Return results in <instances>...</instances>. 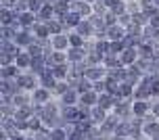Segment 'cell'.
Masks as SVG:
<instances>
[{"label":"cell","mask_w":159,"mask_h":140,"mask_svg":"<svg viewBox=\"0 0 159 140\" xmlns=\"http://www.w3.org/2000/svg\"><path fill=\"white\" fill-rule=\"evenodd\" d=\"M101 105H103V107H109V105H111V98H109V96H103V98H101Z\"/></svg>","instance_id":"cell-7"},{"label":"cell","mask_w":159,"mask_h":140,"mask_svg":"<svg viewBox=\"0 0 159 140\" xmlns=\"http://www.w3.org/2000/svg\"><path fill=\"white\" fill-rule=\"evenodd\" d=\"M36 98H38V101H46V92H44V90L38 92V94H36Z\"/></svg>","instance_id":"cell-9"},{"label":"cell","mask_w":159,"mask_h":140,"mask_svg":"<svg viewBox=\"0 0 159 140\" xmlns=\"http://www.w3.org/2000/svg\"><path fill=\"white\" fill-rule=\"evenodd\" d=\"M132 59H134V52H132V50H126V52H124V61L132 63Z\"/></svg>","instance_id":"cell-2"},{"label":"cell","mask_w":159,"mask_h":140,"mask_svg":"<svg viewBox=\"0 0 159 140\" xmlns=\"http://www.w3.org/2000/svg\"><path fill=\"white\" fill-rule=\"evenodd\" d=\"M157 140H159V136H157Z\"/></svg>","instance_id":"cell-22"},{"label":"cell","mask_w":159,"mask_h":140,"mask_svg":"<svg viewBox=\"0 0 159 140\" xmlns=\"http://www.w3.org/2000/svg\"><path fill=\"white\" fill-rule=\"evenodd\" d=\"M65 115L69 117V119H78V117H80V115H84V113H78L75 109H67V113H65Z\"/></svg>","instance_id":"cell-1"},{"label":"cell","mask_w":159,"mask_h":140,"mask_svg":"<svg viewBox=\"0 0 159 140\" xmlns=\"http://www.w3.org/2000/svg\"><path fill=\"white\" fill-rule=\"evenodd\" d=\"M92 101H94V94H86V96H84V102H86V105L92 102Z\"/></svg>","instance_id":"cell-10"},{"label":"cell","mask_w":159,"mask_h":140,"mask_svg":"<svg viewBox=\"0 0 159 140\" xmlns=\"http://www.w3.org/2000/svg\"><path fill=\"white\" fill-rule=\"evenodd\" d=\"M52 140H63V134H61V132H55V134H52Z\"/></svg>","instance_id":"cell-16"},{"label":"cell","mask_w":159,"mask_h":140,"mask_svg":"<svg viewBox=\"0 0 159 140\" xmlns=\"http://www.w3.org/2000/svg\"><path fill=\"white\" fill-rule=\"evenodd\" d=\"M134 111H136V113H138V115H143L144 111H147V107H144L143 102H138V105H136V107H134Z\"/></svg>","instance_id":"cell-3"},{"label":"cell","mask_w":159,"mask_h":140,"mask_svg":"<svg viewBox=\"0 0 159 140\" xmlns=\"http://www.w3.org/2000/svg\"><path fill=\"white\" fill-rule=\"evenodd\" d=\"M67 21H69V23H78V15H69V17H67Z\"/></svg>","instance_id":"cell-13"},{"label":"cell","mask_w":159,"mask_h":140,"mask_svg":"<svg viewBox=\"0 0 159 140\" xmlns=\"http://www.w3.org/2000/svg\"><path fill=\"white\" fill-rule=\"evenodd\" d=\"M157 130H159L157 125H149V128H147V132H151V134H157Z\"/></svg>","instance_id":"cell-14"},{"label":"cell","mask_w":159,"mask_h":140,"mask_svg":"<svg viewBox=\"0 0 159 140\" xmlns=\"http://www.w3.org/2000/svg\"><path fill=\"white\" fill-rule=\"evenodd\" d=\"M80 56H82V52H80V50H73V52H71V59H73V61H75V59H80Z\"/></svg>","instance_id":"cell-15"},{"label":"cell","mask_w":159,"mask_h":140,"mask_svg":"<svg viewBox=\"0 0 159 140\" xmlns=\"http://www.w3.org/2000/svg\"><path fill=\"white\" fill-rule=\"evenodd\" d=\"M80 31H82V34H86V31H88V25L82 23V25H80Z\"/></svg>","instance_id":"cell-17"},{"label":"cell","mask_w":159,"mask_h":140,"mask_svg":"<svg viewBox=\"0 0 159 140\" xmlns=\"http://www.w3.org/2000/svg\"><path fill=\"white\" fill-rule=\"evenodd\" d=\"M55 46H57V48H63V46H65V40H63V38H57V40H55Z\"/></svg>","instance_id":"cell-8"},{"label":"cell","mask_w":159,"mask_h":140,"mask_svg":"<svg viewBox=\"0 0 159 140\" xmlns=\"http://www.w3.org/2000/svg\"><path fill=\"white\" fill-rule=\"evenodd\" d=\"M107 4H117V0H107Z\"/></svg>","instance_id":"cell-20"},{"label":"cell","mask_w":159,"mask_h":140,"mask_svg":"<svg viewBox=\"0 0 159 140\" xmlns=\"http://www.w3.org/2000/svg\"><path fill=\"white\" fill-rule=\"evenodd\" d=\"M109 34H111V38H119V36H121V29H117V27H113V29L109 31Z\"/></svg>","instance_id":"cell-6"},{"label":"cell","mask_w":159,"mask_h":140,"mask_svg":"<svg viewBox=\"0 0 159 140\" xmlns=\"http://www.w3.org/2000/svg\"><path fill=\"white\" fill-rule=\"evenodd\" d=\"M19 65H30V56L21 55V56H19Z\"/></svg>","instance_id":"cell-4"},{"label":"cell","mask_w":159,"mask_h":140,"mask_svg":"<svg viewBox=\"0 0 159 140\" xmlns=\"http://www.w3.org/2000/svg\"><path fill=\"white\" fill-rule=\"evenodd\" d=\"M15 55H17V50H15L13 46H11V48H8V56H15Z\"/></svg>","instance_id":"cell-18"},{"label":"cell","mask_w":159,"mask_h":140,"mask_svg":"<svg viewBox=\"0 0 159 140\" xmlns=\"http://www.w3.org/2000/svg\"><path fill=\"white\" fill-rule=\"evenodd\" d=\"M153 25H155V27H159V19H157V17L153 19Z\"/></svg>","instance_id":"cell-19"},{"label":"cell","mask_w":159,"mask_h":140,"mask_svg":"<svg viewBox=\"0 0 159 140\" xmlns=\"http://www.w3.org/2000/svg\"><path fill=\"white\" fill-rule=\"evenodd\" d=\"M4 2H8V4H13V2H15V0H4Z\"/></svg>","instance_id":"cell-21"},{"label":"cell","mask_w":159,"mask_h":140,"mask_svg":"<svg viewBox=\"0 0 159 140\" xmlns=\"http://www.w3.org/2000/svg\"><path fill=\"white\" fill-rule=\"evenodd\" d=\"M32 84H34L32 79H25V78L21 79V86H25V88H30V86H32Z\"/></svg>","instance_id":"cell-12"},{"label":"cell","mask_w":159,"mask_h":140,"mask_svg":"<svg viewBox=\"0 0 159 140\" xmlns=\"http://www.w3.org/2000/svg\"><path fill=\"white\" fill-rule=\"evenodd\" d=\"M73 101H75V94H73V92L65 94V102H73Z\"/></svg>","instance_id":"cell-5"},{"label":"cell","mask_w":159,"mask_h":140,"mask_svg":"<svg viewBox=\"0 0 159 140\" xmlns=\"http://www.w3.org/2000/svg\"><path fill=\"white\" fill-rule=\"evenodd\" d=\"M71 44H73V46H80V44H82V40H80L78 36H73V38H71Z\"/></svg>","instance_id":"cell-11"}]
</instances>
